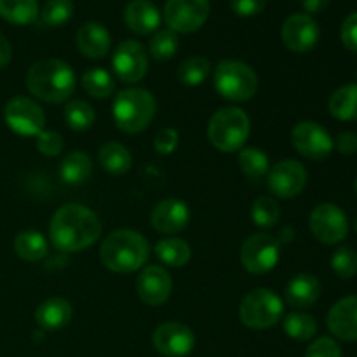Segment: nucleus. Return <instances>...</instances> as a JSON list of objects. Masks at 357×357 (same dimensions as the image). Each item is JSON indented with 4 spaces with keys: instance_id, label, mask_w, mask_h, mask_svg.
<instances>
[{
    "instance_id": "obj_11",
    "label": "nucleus",
    "mask_w": 357,
    "mask_h": 357,
    "mask_svg": "<svg viewBox=\"0 0 357 357\" xmlns=\"http://www.w3.org/2000/svg\"><path fill=\"white\" fill-rule=\"evenodd\" d=\"M291 143L300 155L310 160H323L331 155L335 142L330 132L317 122L303 121L293 128Z\"/></svg>"
},
{
    "instance_id": "obj_40",
    "label": "nucleus",
    "mask_w": 357,
    "mask_h": 357,
    "mask_svg": "<svg viewBox=\"0 0 357 357\" xmlns=\"http://www.w3.org/2000/svg\"><path fill=\"white\" fill-rule=\"evenodd\" d=\"M180 143V135L176 129L164 128L153 138V149L159 155H171Z\"/></svg>"
},
{
    "instance_id": "obj_46",
    "label": "nucleus",
    "mask_w": 357,
    "mask_h": 357,
    "mask_svg": "<svg viewBox=\"0 0 357 357\" xmlns=\"http://www.w3.org/2000/svg\"><path fill=\"white\" fill-rule=\"evenodd\" d=\"M330 0H302V6L303 9L310 14H317V13H323L324 9L328 7Z\"/></svg>"
},
{
    "instance_id": "obj_2",
    "label": "nucleus",
    "mask_w": 357,
    "mask_h": 357,
    "mask_svg": "<svg viewBox=\"0 0 357 357\" xmlns=\"http://www.w3.org/2000/svg\"><path fill=\"white\" fill-rule=\"evenodd\" d=\"M75 73L68 63L45 58L33 63L26 73V87L35 98L47 103H63L75 91Z\"/></svg>"
},
{
    "instance_id": "obj_36",
    "label": "nucleus",
    "mask_w": 357,
    "mask_h": 357,
    "mask_svg": "<svg viewBox=\"0 0 357 357\" xmlns=\"http://www.w3.org/2000/svg\"><path fill=\"white\" fill-rule=\"evenodd\" d=\"M150 56L157 61H167L178 51V35L173 30H159L150 38Z\"/></svg>"
},
{
    "instance_id": "obj_3",
    "label": "nucleus",
    "mask_w": 357,
    "mask_h": 357,
    "mask_svg": "<svg viewBox=\"0 0 357 357\" xmlns=\"http://www.w3.org/2000/svg\"><path fill=\"white\" fill-rule=\"evenodd\" d=\"M150 255L145 236L131 229H119L108 234L100 250L101 264L117 274H129L146 264Z\"/></svg>"
},
{
    "instance_id": "obj_27",
    "label": "nucleus",
    "mask_w": 357,
    "mask_h": 357,
    "mask_svg": "<svg viewBox=\"0 0 357 357\" xmlns=\"http://www.w3.org/2000/svg\"><path fill=\"white\" fill-rule=\"evenodd\" d=\"M328 110L338 121H357V84H347L331 94Z\"/></svg>"
},
{
    "instance_id": "obj_47",
    "label": "nucleus",
    "mask_w": 357,
    "mask_h": 357,
    "mask_svg": "<svg viewBox=\"0 0 357 357\" xmlns=\"http://www.w3.org/2000/svg\"><path fill=\"white\" fill-rule=\"evenodd\" d=\"M354 188H356V194H357V180H356V185H354Z\"/></svg>"
},
{
    "instance_id": "obj_25",
    "label": "nucleus",
    "mask_w": 357,
    "mask_h": 357,
    "mask_svg": "<svg viewBox=\"0 0 357 357\" xmlns=\"http://www.w3.org/2000/svg\"><path fill=\"white\" fill-rule=\"evenodd\" d=\"M14 250L21 260L35 264L47 257L49 244L45 237L37 230H24V232L17 234L14 239Z\"/></svg>"
},
{
    "instance_id": "obj_43",
    "label": "nucleus",
    "mask_w": 357,
    "mask_h": 357,
    "mask_svg": "<svg viewBox=\"0 0 357 357\" xmlns=\"http://www.w3.org/2000/svg\"><path fill=\"white\" fill-rule=\"evenodd\" d=\"M342 42L349 51L357 52V13L349 14L342 24Z\"/></svg>"
},
{
    "instance_id": "obj_44",
    "label": "nucleus",
    "mask_w": 357,
    "mask_h": 357,
    "mask_svg": "<svg viewBox=\"0 0 357 357\" xmlns=\"http://www.w3.org/2000/svg\"><path fill=\"white\" fill-rule=\"evenodd\" d=\"M335 146L344 155H354V153H357V135L352 131L340 132L337 142H335Z\"/></svg>"
},
{
    "instance_id": "obj_21",
    "label": "nucleus",
    "mask_w": 357,
    "mask_h": 357,
    "mask_svg": "<svg viewBox=\"0 0 357 357\" xmlns=\"http://www.w3.org/2000/svg\"><path fill=\"white\" fill-rule=\"evenodd\" d=\"M321 296V282L312 274H296L286 286V302L293 309H310Z\"/></svg>"
},
{
    "instance_id": "obj_31",
    "label": "nucleus",
    "mask_w": 357,
    "mask_h": 357,
    "mask_svg": "<svg viewBox=\"0 0 357 357\" xmlns=\"http://www.w3.org/2000/svg\"><path fill=\"white\" fill-rule=\"evenodd\" d=\"M82 89L86 91L89 96L98 98V100H105L110 98L115 91L114 77L103 68H91L82 75Z\"/></svg>"
},
{
    "instance_id": "obj_14",
    "label": "nucleus",
    "mask_w": 357,
    "mask_h": 357,
    "mask_svg": "<svg viewBox=\"0 0 357 357\" xmlns=\"http://www.w3.org/2000/svg\"><path fill=\"white\" fill-rule=\"evenodd\" d=\"M114 72L122 82L136 84L146 75L149 54L145 47L136 40H124L117 45L112 58Z\"/></svg>"
},
{
    "instance_id": "obj_19",
    "label": "nucleus",
    "mask_w": 357,
    "mask_h": 357,
    "mask_svg": "<svg viewBox=\"0 0 357 357\" xmlns=\"http://www.w3.org/2000/svg\"><path fill=\"white\" fill-rule=\"evenodd\" d=\"M328 328L344 342L357 340V295L338 300L328 312Z\"/></svg>"
},
{
    "instance_id": "obj_33",
    "label": "nucleus",
    "mask_w": 357,
    "mask_h": 357,
    "mask_svg": "<svg viewBox=\"0 0 357 357\" xmlns=\"http://www.w3.org/2000/svg\"><path fill=\"white\" fill-rule=\"evenodd\" d=\"M284 333L296 342H307L316 337L317 323L310 314L293 312L284 317Z\"/></svg>"
},
{
    "instance_id": "obj_34",
    "label": "nucleus",
    "mask_w": 357,
    "mask_h": 357,
    "mask_svg": "<svg viewBox=\"0 0 357 357\" xmlns=\"http://www.w3.org/2000/svg\"><path fill=\"white\" fill-rule=\"evenodd\" d=\"M65 121L73 131H87L96 121L93 107L84 100H73L65 107Z\"/></svg>"
},
{
    "instance_id": "obj_28",
    "label": "nucleus",
    "mask_w": 357,
    "mask_h": 357,
    "mask_svg": "<svg viewBox=\"0 0 357 357\" xmlns=\"http://www.w3.org/2000/svg\"><path fill=\"white\" fill-rule=\"evenodd\" d=\"M155 255L169 267H185L192 258V250L187 241L180 237H166L155 244Z\"/></svg>"
},
{
    "instance_id": "obj_39",
    "label": "nucleus",
    "mask_w": 357,
    "mask_h": 357,
    "mask_svg": "<svg viewBox=\"0 0 357 357\" xmlns=\"http://www.w3.org/2000/svg\"><path fill=\"white\" fill-rule=\"evenodd\" d=\"M37 149L42 155L56 157L63 150V138L58 131H42L37 136Z\"/></svg>"
},
{
    "instance_id": "obj_18",
    "label": "nucleus",
    "mask_w": 357,
    "mask_h": 357,
    "mask_svg": "<svg viewBox=\"0 0 357 357\" xmlns=\"http://www.w3.org/2000/svg\"><path fill=\"white\" fill-rule=\"evenodd\" d=\"M188 222H190V209L180 199H164L150 213V223L153 229L167 236L185 230Z\"/></svg>"
},
{
    "instance_id": "obj_22",
    "label": "nucleus",
    "mask_w": 357,
    "mask_h": 357,
    "mask_svg": "<svg viewBox=\"0 0 357 357\" xmlns=\"http://www.w3.org/2000/svg\"><path fill=\"white\" fill-rule=\"evenodd\" d=\"M126 24L138 35H150L159 28L160 13L150 0H132L124 10Z\"/></svg>"
},
{
    "instance_id": "obj_23",
    "label": "nucleus",
    "mask_w": 357,
    "mask_h": 357,
    "mask_svg": "<svg viewBox=\"0 0 357 357\" xmlns=\"http://www.w3.org/2000/svg\"><path fill=\"white\" fill-rule=\"evenodd\" d=\"M72 316L73 310L70 302L59 296L45 300L35 310V321L44 331L63 330L72 321Z\"/></svg>"
},
{
    "instance_id": "obj_37",
    "label": "nucleus",
    "mask_w": 357,
    "mask_h": 357,
    "mask_svg": "<svg viewBox=\"0 0 357 357\" xmlns=\"http://www.w3.org/2000/svg\"><path fill=\"white\" fill-rule=\"evenodd\" d=\"M73 16L72 0H47L42 9V23L47 26H61Z\"/></svg>"
},
{
    "instance_id": "obj_8",
    "label": "nucleus",
    "mask_w": 357,
    "mask_h": 357,
    "mask_svg": "<svg viewBox=\"0 0 357 357\" xmlns=\"http://www.w3.org/2000/svg\"><path fill=\"white\" fill-rule=\"evenodd\" d=\"M281 257V243L271 234H253L241 250L243 267L251 274H265L278 265Z\"/></svg>"
},
{
    "instance_id": "obj_1",
    "label": "nucleus",
    "mask_w": 357,
    "mask_h": 357,
    "mask_svg": "<svg viewBox=\"0 0 357 357\" xmlns=\"http://www.w3.org/2000/svg\"><path fill=\"white\" fill-rule=\"evenodd\" d=\"M101 236V222L87 206L70 204L61 206L52 215L49 223V237L56 250L63 253H77L93 246Z\"/></svg>"
},
{
    "instance_id": "obj_13",
    "label": "nucleus",
    "mask_w": 357,
    "mask_h": 357,
    "mask_svg": "<svg viewBox=\"0 0 357 357\" xmlns=\"http://www.w3.org/2000/svg\"><path fill=\"white\" fill-rule=\"evenodd\" d=\"M268 190L279 199H293L307 185V169L295 159H286L268 169Z\"/></svg>"
},
{
    "instance_id": "obj_42",
    "label": "nucleus",
    "mask_w": 357,
    "mask_h": 357,
    "mask_svg": "<svg viewBox=\"0 0 357 357\" xmlns=\"http://www.w3.org/2000/svg\"><path fill=\"white\" fill-rule=\"evenodd\" d=\"M267 6V0H230V7L241 17L257 16Z\"/></svg>"
},
{
    "instance_id": "obj_38",
    "label": "nucleus",
    "mask_w": 357,
    "mask_h": 357,
    "mask_svg": "<svg viewBox=\"0 0 357 357\" xmlns=\"http://www.w3.org/2000/svg\"><path fill=\"white\" fill-rule=\"evenodd\" d=\"M331 268L342 279H351L357 274V253L352 248H338L331 257Z\"/></svg>"
},
{
    "instance_id": "obj_30",
    "label": "nucleus",
    "mask_w": 357,
    "mask_h": 357,
    "mask_svg": "<svg viewBox=\"0 0 357 357\" xmlns=\"http://www.w3.org/2000/svg\"><path fill=\"white\" fill-rule=\"evenodd\" d=\"M237 162H239V167L244 176L253 181L264 178L265 174H268V169H271L267 153L260 149H255V146H248V149L241 150Z\"/></svg>"
},
{
    "instance_id": "obj_26",
    "label": "nucleus",
    "mask_w": 357,
    "mask_h": 357,
    "mask_svg": "<svg viewBox=\"0 0 357 357\" xmlns=\"http://www.w3.org/2000/svg\"><path fill=\"white\" fill-rule=\"evenodd\" d=\"M91 173H93V160H91V157L87 153L79 152V150L70 152L61 160V166H59L61 180L70 185L86 183L89 180Z\"/></svg>"
},
{
    "instance_id": "obj_15",
    "label": "nucleus",
    "mask_w": 357,
    "mask_h": 357,
    "mask_svg": "<svg viewBox=\"0 0 357 357\" xmlns=\"http://www.w3.org/2000/svg\"><path fill=\"white\" fill-rule=\"evenodd\" d=\"M153 347L166 357H185L195 347V335L187 324L169 321L153 331Z\"/></svg>"
},
{
    "instance_id": "obj_48",
    "label": "nucleus",
    "mask_w": 357,
    "mask_h": 357,
    "mask_svg": "<svg viewBox=\"0 0 357 357\" xmlns=\"http://www.w3.org/2000/svg\"><path fill=\"white\" fill-rule=\"evenodd\" d=\"M356 230H357V220H356Z\"/></svg>"
},
{
    "instance_id": "obj_6",
    "label": "nucleus",
    "mask_w": 357,
    "mask_h": 357,
    "mask_svg": "<svg viewBox=\"0 0 357 357\" xmlns=\"http://www.w3.org/2000/svg\"><path fill=\"white\" fill-rule=\"evenodd\" d=\"M216 93L234 103L251 100L258 91V75L250 65L237 59H223L213 75Z\"/></svg>"
},
{
    "instance_id": "obj_45",
    "label": "nucleus",
    "mask_w": 357,
    "mask_h": 357,
    "mask_svg": "<svg viewBox=\"0 0 357 357\" xmlns=\"http://www.w3.org/2000/svg\"><path fill=\"white\" fill-rule=\"evenodd\" d=\"M13 59V47H10L9 40L0 33V68H6Z\"/></svg>"
},
{
    "instance_id": "obj_20",
    "label": "nucleus",
    "mask_w": 357,
    "mask_h": 357,
    "mask_svg": "<svg viewBox=\"0 0 357 357\" xmlns=\"http://www.w3.org/2000/svg\"><path fill=\"white\" fill-rule=\"evenodd\" d=\"M77 47L82 52L86 58L89 59H101L108 54L110 51V33L107 28L100 23H89L82 24L77 31Z\"/></svg>"
},
{
    "instance_id": "obj_35",
    "label": "nucleus",
    "mask_w": 357,
    "mask_h": 357,
    "mask_svg": "<svg viewBox=\"0 0 357 357\" xmlns=\"http://www.w3.org/2000/svg\"><path fill=\"white\" fill-rule=\"evenodd\" d=\"M251 218H253L255 225L260 227V229H272V227L278 225L279 218H281V208L275 202V199L261 195L253 202Z\"/></svg>"
},
{
    "instance_id": "obj_9",
    "label": "nucleus",
    "mask_w": 357,
    "mask_h": 357,
    "mask_svg": "<svg viewBox=\"0 0 357 357\" xmlns=\"http://www.w3.org/2000/svg\"><path fill=\"white\" fill-rule=\"evenodd\" d=\"M3 119L9 129L20 136H38L44 131V110L30 98L16 96L7 101L3 108Z\"/></svg>"
},
{
    "instance_id": "obj_29",
    "label": "nucleus",
    "mask_w": 357,
    "mask_h": 357,
    "mask_svg": "<svg viewBox=\"0 0 357 357\" xmlns=\"http://www.w3.org/2000/svg\"><path fill=\"white\" fill-rule=\"evenodd\" d=\"M0 16L13 24H30L38 16L37 0H0Z\"/></svg>"
},
{
    "instance_id": "obj_32",
    "label": "nucleus",
    "mask_w": 357,
    "mask_h": 357,
    "mask_svg": "<svg viewBox=\"0 0 357 357\" xmlns=\"http://www.w3.org/2000/svg\"><path fill=\"white\" fill-rule=\"evenodd\" d=\"M209 72H211L209 59L202 56H192L178 66V80L187 87H197L208 79Z\"/></svg>"
},
{
    "instance_id": "obj_12",
    "label": "nucleus",
    "mask_w": 357,
    "mask_h": 357,
    "mask_svg": "<svg viewBox=\"0 0 357 357\" xmlns=\"http://www.w3.org/2000/svg\"><path fill=\"white\" fill-rule=\"evenodd\" d=\"M209 16V0H167L164 20L169 30L190 33L199 30Z\"/></svg>"
},
{
    "instance_id": "obj_5",
    "label": "nucleus",
    "mask_w": 357,
    "mask_h": 357,
    "mask_svg": "<svg viewBox=\"0 0 357 357\" xmlns=\"http://www.w3.org/2000/svg\"><path fill=\"white\" fill-rule=\"evenodd\" d=\"M251 122L246 112L237 107L220 108L208 124V138L216 150L232 153L243 150L250 138Z\"/></svg>"
},
{
    "instance_id": "obj_16",
    "label": "nucleus",
    "mask_w": 357,
    "mask_h": 357,
    "mask_svg": "<svg viewBox=\"0 0 357 357\" xmlns=\"http://www.w3.org/2000/svg\"><path fill=\"white\" fill-rule=\"evenodd\" d=\"M173 279L171 274L160 265H149L139 272L136 279V293L139 300L150 307H159L171 296Z\"/></svg>"
},
{
    "instance_id": "obj_24",
    "label": "nucleus",
    "mask_w": 357,
    "mask_h": 357,
    "mask_svg": "<svg viewBox=\"0 0 357 357\" xmlns=\"http://www.w3.org/2000/svg\"><path fill=\"white\" fill-rule=\"evenodd\" d=\"M100 166L110 174H126L132 167V155L122 143L108 142L98 152Z\"/></svg>"
},
{
    "instance_id": "obj_7",
    "label": "nucleus",
    "mask_w": 357,
    "mask_h": 357,
    "mask_svg": "<svg viewBox=\"0 0 357 357\" xmlns=\"http://www.w3.org/2000/svg\"><path fill=\"white\" fill-rule=\"evenodd\" d=\"M284 303L267 288H258L248 293L239 305V317L244 326L251 330H268L281 321Z\"/></svg>"
},
{
    "instance_id": "obj_41",
    "label": "nucleus",
    "mask_w": 357,
    "mask_h": 357,
    "mask_svg": "<svg viewBox=\"0 0 357 357\" xmlns=\"http://www.w3.org/2000/svg\"><path fill=\"white\" fill-rule=\"evenodd\" d=\"M305 357H342V349L333 338L323 337L310 344Z\"/></svg>"
},
{
    "instance_id": "obj_17",
    "label": "nucleus",
    "mask_w": 357,
    "mask_h": 357,
    "mask_svg": "<svg viewBox=\"0 0 357 357\" xmlns=\"http://www.w3.org/2000/svg\"><path fill=\"white\" fill-rule=\"evenodd\" d=\"M281 37L289 51L307 52L319 40V26L309 14H293L282 24Z\"/></svg>"
},
{
    "instance_id": "obj_10",
    "label": "nucleus",
    "mask_w": 357,
    "mask_h": 357,
    "mask_svg": "<svg viewBox=\"0 0 357 357\" xmlns=\"http://www.w3.org/2000/svg\"><path fill=\"white\" fill-rule=\"evenodd\" d=\"M310 232L323 244H338L347 237L349 220L347 215L331 202L316 206L310 213Z\"/></svg>"
},
{
    "instance_id": "obj_4",
    "label": "nucleus",
    "mask_w": 357,
    "mask_h": 357,
    "mask_svg": "<svg viewBox=\"0 0 357 357\" xmlns=\"http://www.w3.org/2000/svg\"><path fill=\"white\" fill-rule=\"evenodd\" d=\"M114 121L117 128L124 132L145 131L153 121L157 112V101L152 93L142 87H129L115 96Z\"/></svg>"
}]
</instances>
